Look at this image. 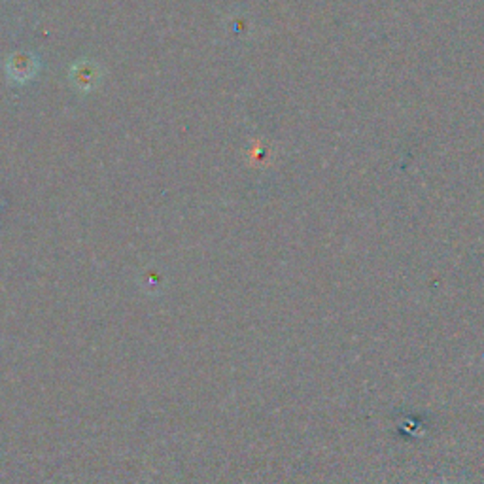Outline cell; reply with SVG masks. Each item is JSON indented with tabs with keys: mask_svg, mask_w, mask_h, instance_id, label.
<instances>
[{
	"mask_svg": "<svg viewBox=\"0 0 484 484\" xmlns=\"http://www.w3.org/2000/svg\"><path fill=\"white\" fill-rule=\"evenodd\" d=\"M70 78L78 90L90 91L100 80V68L93 61H80L72 67Z\"/></svg>",
	"mask_w": 484,
	"mask_h": 484,
	"instance_id": "obj_2",
	"label": "cell"
},
{
	"mask_svg": "<svg viewBox=\"0 0 484 484\" xmlns=\"http://www.w3.org/2000/svg\"><path fill=\"white\" fill-rule=\"evenodd\" d=\"M38 68H40V65H38L36 55L28 53V52H18V53L10 55L8 63H6L8 78L12 82H18V83H25L28 80H33Z\"/></svg>",
	"mask_w": 484,
	"mask_h": 484,
	"instance_id": "obj_1",
	"label": "cell"
}]
</instances>
